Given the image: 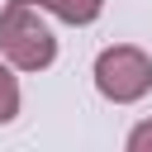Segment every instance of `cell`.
I'll return each mask as SVG.
<instances>
[{"label":"cell","instance_id":"cell-3","mask_svg":"<svg viewBox=\"0 0 152 152\" xmlns=\"http://www.w3.org/2000/svg\"><path fill=\"white\" fill-rule=\"evenodd\" d=\"M24 5L48 10V14L66 19V24H95V19H100V10H104V0H24Z\"/></svg>","mask_w":152,"mask_h":152},{"label":"cell","instance_id":"cell-2","mask_svg":"<svg viewBox=\"0 0 152 152\" xmlns=\"http://www.w3.org/2000/svg\"><path fill=\"white\" fill-rule=\"evenodd\" d=\"M95 90L114 104H133L152 90V57L133 43H119V48H104L95 57Z\"/></svg>","mask_w":152,"mask_h":152},{"label":"cell","instance_id":"cell-5","mask_svg":"<svg viewBox=\"0 0 152 152\" xmlns=\"http://www.w3.org/2000/svg\"><path fill=\"white\" fill-rule=\"evenodd\" d=\"M128 152H152V119L128 133Z\"/></svg>","mask_w":152,"mask_h":152},{"label":"cell","instance_id":"cell-4","mask_svg":"<svg viewBox=\"0 0 152 152\" xmlns=\"http://www.w3.org/2000/svg\"><path fill=\"white\" fill-rule=\"evenodd\" d=\"M19 114V81H14V71L0 62V124H10Z\"/></svg>","mask_w":152,"mask_h":152},{"label":"cell","instance_id":"cell-1","mask_svg":"<svg viewBox=\"0 0 152 152\" xmlns=\"http://www.w3.org/2000/svg\"><path fill=\"white\" fill-rule=\"evenodd\" d=\"M0 52H5V62L19 66V71H43V66L57 62V38H52V28L38 19L33 5L10 0V5L0 10Z\"/></svg>","mask_w":152,"mask_h":152}]
</instances>
